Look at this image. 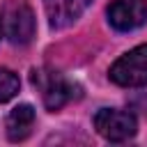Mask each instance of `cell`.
I'll return each instance as SVG.
<instances>
[{"instance_id": "cell-8", "label": "cell", "mask_w": 147, "mask_h": 147, "mask_svg": "<svg viewBox=\"0 0 147 147\" xmlns=\"http://www.w3.org/2000/svg\"><path fill=\"white\" fill-rule=\"evenodd\" d=\"M18 87H21L18 76L9 69H0V103L14 99L18 94Z\"/></svg>"}, {"instance_id": "cell-6", "label": "cell", "mask_w": 147, "mask_h": 147, "mask_svg": "<svg viewBox=\"0 0 147 147\" xmlns=\"http://www.w3.org/2000/svg\"><path fill=\"white\" fill-rule=\"evenodd\" d=\"M92 0H44V7H46V16H48V23L51 28L60 30L69 23H74L90 5Z\"/></svg>"}, {"instance_id": "cell-5", "label": "cell", "mask_w": 147, "mask_h": 147, "mask_svg": "<svg viewBox=\"0 0 147 147\" xmlns=\"http://www.w3.org/2000/svg\"><path fill=\"white\" fill-rule=\"evenodd\" d=\"M147 21V0H113L108 5V23L119 32H131Z\"/></svg>"}, {"instance_id": "cell-2", "label": "cell", "mask_w": 147, "mask_h": 147, "mask_svg": "<svg viewBox=\"0 0 147 147\" xmlns=\"http://www.w3.org/2000/svg\"><path fill=\"white\" fill-rule=\"evenodd\" d=\"M32 85L41 92V101L48 110H60L64 103L74 99V85L53 69H34Z\"/></svg>"}, {"instance_id": "cell-4", "label": "cell", "mask_w": 147, "mask_h": 147, "mask_svg": "<svg viewBox=\"0 0 147 147\" xmlns=\"http://www.w3.org/2000/svg\"><path fill=\"white\" fill-rule=\"evenodd\" d=\"M94 129L99 136H103L110 142H124L136 136L138 122L129 110L119 108H101L94 115Z\"/></svg>"}, {"instance_id": "cell-3", "label": "cell", "mask_w": 147, "mask_h": 147, "mask_svg": "<svg viewBox=\"0 0 147 147\" xmlns=\"http://www.w3.org/2000/svg\"><path fill=\"white\" fill-rule=\"evenodd\" d=\"M2 30L11 44H16V46L30 44L34 37V30H37L34 11L21 0L9 2L5 7V14H2Z\"/></svg>"}, {"instance_id": "cell-7", "label": "cell", "mask_w": 147, "mask_h": 147, "mask_svg": "<svg viewBox=\"0 0 147 147\" xmlns=\"http://www.w3.org/2000/svg\"><path fill=\"white\" fill-rule=\"evenodd\" d=\"M5 126H7V138L11 142L25 140L32 133V126H34V110H32V106L21 103V106L11 108L9 115H7V124Z\"/></svg>"}, {"instance_id": "cell-1", "label": "cell", "mask_w": 147, "mask_h": 147, "mask_svg": "<svg viewBox=\"0 0 147 147\" xmlns=\"http://www.w3.org/2000/svg\"><path fill=\"white\" fill-rule=\"evenodd\" d=\"M110 80L122 87L147 85V44H140L129 53H124L110 67Z\"/></svg>"}, {"instance_id": "cell-9", "label": "cell", "mask_w": 147, "mask_h": 147, "mask_svg": "<svg viewBox=\"0 0 147 147\" xmlns=\"http://www.w3.org/2000/svg\"><path fill=\"white\" fill-rule=\"evenodd\" d=\"M0 32H2V23H0Z\"/></svg>"}]
</instances>
